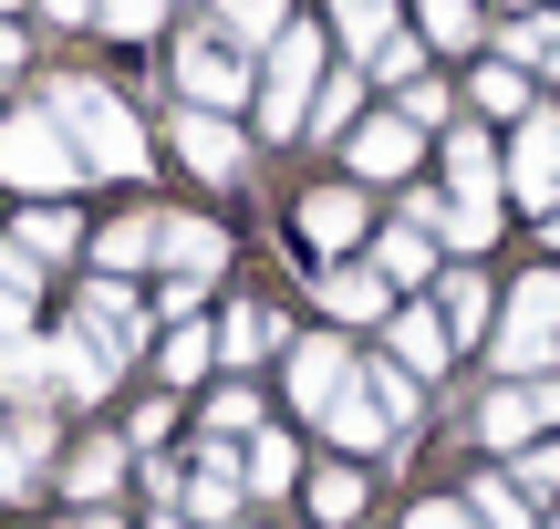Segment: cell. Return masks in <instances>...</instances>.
I'll list each match as a JSON object with an SVG mask.
<instances>
[{"instance_id": "44dd1931", "label": "cell", "mask_w": 560, "mask_h": 529, "mask_svg": "<svg viewBox=\"0 0 560 529\" xmlns=\"http://www.w3.org/2000/svg\"><path fill=\"white\" fill-rule=\"evenodd\" d=\"M62 489H73L83 509H104V498L125 489V436H83V447L62 457Z\"/></svg>"}, {"instance_id": "cb8c5ba5", "label": "cell", "mask_w": 560, "mask_h": 529, "mask_svg": "<svg viewBox=\"0 0 560 529\" xmlns=\"http://www.w3.org/2000/svg\"><path fill=\"white\" fill-rule=\"evenodd\" d=\"M342 125H363V62H332L312 94V115H301V136H342Z\"/></svg>"}, {"instance_id": "ee69618b", "label": "cell", "mask_w": 560, "mask_h": 529, "mask_svg": "<svg viewBox=\"0 0 560 529\" xmlns=\"http://www.w3.org/2000/svg\"><path fill=\"white\" fill-rule=\"evenodd\" d=\"M395 115L416 125V136H425V125H446V83H436V73H425V83H405V94H395Z\"/></svg>"}, {"instance_id": "d590c367", "label": "cell", "mask_w": 560, "mask_h": 529, "mask_svg": "<svg viewBox=\"0 0 560 529\" xmlns=\"http://www.w3.org/2000/svg\"><path fill=\"white\" fill-rule=\"evenodd\" d=\"M260 426H270V415H260V395H249V385H219V395H208V436H240V447H249Z\"/></svg>"}, {"instance_id": "c3c4849f", "label": "cell", "mask_w": 560, "mask_h": 529, "mask_svg": "<svg viewBox=\"0 0 560 529\" xmlns=\"http://www.w3.org/2000/svg\"><path fill=\"white\" fill-rule=\"evenodd\" d=\"M11 343H21V302L0 291V353H11Z\"/></svg>"}, {"instance_id": "bcb514c9", "label": "cell", "mask_w": 560, "mask_h": 529, "mask_svg": "<svg viewBox=\"0 0 560 529\" xmlns=\"http://www.w3.org/2000/svg\"><path fill=\"white\" fill-rule=\"evenodd\" d=\"M21 62H32V42H21V32H11V21H0V83H11V73H21Z\"/></svg>"}, {"instance_id": "681fc988", "label": "cell", "mask_w": 560, "mask_h": 529, "mask_svg": "<svg viewBox=\"0 0 560 529\" xmlns=\"http://www.w3.org/2000/svg\"><path fill=\"white\" fill-rule=\"evenodd\" d=\"M73 529H125V519H115V509H83V519H73Z\"/></svg>"}, {"instance_id": "816d5d0a", "label": "cell", "mask_w": 560, "mask_h": 529, "mask_svg": "<svg viewBox=\"0 0 560 529\" xmlns=\"http://www.w3.org/2000/svg\"><path fill=\"white\" fill-rule=\"evenodd\" d=\"M0 11H11V0H0Z\"/></svg>"}, {"instance_id": "83f0119b", "label": "cell", "mask_w": 560, "mask_h": 529, "mask_svg": "<svg viewBox=\"0 0 560 529\" xmlns=\"http://www.w3.org/2000/svg\"><path fill=\"white\" fill-rule=\"evenodd\" d=\"M280 32H291V0H219V42L240 52H270Z\"/></svg>"}, {"instance_id": "30bf717a", "label": "cell", "mask_w": 560, "mask_h": 529, "mask_svg": "<svg viewBox=\"0 0 560 529\" xmlns=\"http://www.w3.org/2000/svg\"><path fill=\"white\" fill-rule=\"evenodd\" d=\"M156 260H166V281L208 291V281L229 270V228H219V219H156Z\"/></svg>"}, {"instance_id": "8fae6325", "label": "cell", "mask_w": 560, "mask_h": 529, "mask_svg": "<svg viewBox=\"0 0 560 529\" xmlns=\"http://www.w3.org/2000/svg\"><path fill=\"white\" fill-rule=\"evenodd\" d=\"M322 311H332L342 332H353V322H395V291H384L374 260H332V270H322Z\"/></svg>"}, {"instance_id": "7dc6e473", "label": "cell", "mask_w": 560, "mask_h": 529, "mask_svg": "<svg viewBox=\"0 0 560 529\" xmlns=\"http://www.w3.org/2000/svg\"><path fill=\"white\" fill-rule=\"evenodd\" d=\"M42 11H52V21H94L104 0H42Z\"/></svg>"}, {"instance_id": "9a60e30c", "label": "cell", "mask_w": 560, "mask_h": 529, "mask_svg": "<svg viewBox=\"0 0 560 529\" xmlns=\"http://www.w3.org/2000/svg\"><path fill=\"white\" fill-rule=\"evenodd\" d=\"M384 332H395V364L416 374V385H436L446 353H457V343H446V322H436V302H395V322H384Z\"/></svg>"}, {"instance_id": "f35d334b", "label": "cell", "mask_w": 560, "mask_h": 529, "mask_svg": "<svg viewBox=\"0 0 560 529\" xmlns=\"http://www.w3.org/2000/svg\"><path fill=\"white\" fill-rule=\"evenodd\" d=\"M363 73H374V83H395V94H405V83H425V42H416V32L374 42V62H363Z\"/></svg>"}, {"instance_id": "52a82bcc", "label": "cell", "mask_w": 560, "mask_h": 529, "mask_svg": "<svg viewBox=\"0 0 560 529\" xmlns=\"http://www.w3.org/2000/svg\"><path fill=\"white\" fill-rule=\"evenodd\" d=\"M540 426H560V385H550V374H540V385H499L478 405V436H488V447H509V457L540 447Z\"/></svg>"}, {"instance_id": "836d02e7", "label": "cell", "mask_w": 560, "mask_h": 529, "mask_svg": "<svg viewBox=\"0 0 560 529\" xmlns=\"http://www.w3.org/2000/svg\"><path fill=\"white\" fill-rule=\"evenodd\" d=\"M322 436H332V447H384V436H395V426H384V415H374V395H342V405L332 415H322Z\"/></svg>"}, {"instance_id": "e575fe53", "label": "cell", "mask_w": 560, "mask_h": 529, "mask_svg": "<svg viewBox=\"0 0 560 529\" xmlns=\"http://www.w3.org/2000/svg\"><path fill=\"white\" fill-rule=\"evenodd\" d=\"M332 32L353 52H374V42H395V0H332Z\"/></svg>"}, {"instance_id": "b9f144b4", "label": "cell", "mask_w": 560, "mask_h": 529, "mask_svg": "<svg viewBox=\"0 0 560 529\" xmlns=\"http://www.w3.org/2000/svg\"><path fill=\"white\" fill-rule=\"evenodd\" d=\"M104 32H125V42H145V32H156V21H166V0H104Z\"/></svg>"}, {"instance_id": "f6af8a7d", "label": "cell", "mask_w": 560, "mask_h": 529, "mask_svg": "<svg viewBox=\"0 0 560 529\" xmlns=\"http://www.w3.org/2000/svg\"><path fill=\"white\" fill-rule=\"evenodd\" d=\"M405 529H478V509H467V498H416Z\"/></svg>"}, {"instance_id": "f546056e", "label": "cell", "mask_w": 560, "mask_h": 529, "mask_svg": "<svg viewBox=\"0 0 560 529\" xmlns=\"http://www.w3.org/2000/svg\"><path fill=\"white\" fill-rule=\"evenodd\" d=\"M156 260V219H115V228H94V270L104 281H125V270H145Z\"/></svg>"}, {"instance_id": "f907efd6", "label": "cell", "mask_w": 560, "mask_h": 529, "mask_svg": "<svg viewBox=\"0 0 560 529\" xmlns=\"http://www.w3.org/2000/svg\"><path fill=\"white\" fill-rule=\"evenodd\" d=\"M540 239H550V249H560V208H550V228H540Z\"/></svg>"}, {"instance_id": "9c48e42d", "label": "cell", "mask_w": 560, "mask_h": 529, "mask_svg": "<svg viewBox=\"0 0 560 529\" xmlns=\"http://www.w3.org/2000/svg\"><path fill=\"white\" fill-rule=\"evenodd\" d=\"M509 198L520 208H560V115H529L520 125V145H509Z\"/></svg>"}, {"instance_id": "ab89813d", "label": "cell", "mask_w": 560, "mask_h": 529, "mask_svg": "<svg viewBox=\"0 0 560 529\" xmlns=\"http://www.w3.org/2000/svg\"><path fill=\"white\" fill-rule=\"evenodd\" d=\"M509 489H520V498H560V436H550V447H520V457H509Z\"/></svg>"}, {"instance_id": "d4e9b609", "label": "cell", "mask_w": 560, "mask_h": 529, "mask_svg": "<svg viewBox=\"0 0 560 529\" xmlns=\"http://www.w3.org/2000/svg\"><path fill=\"white\" fill-rule=\"evenodd\" d=\"M291 343V322H280V311H260V302H240L219 322V364H260V353H280Z\"/></svg>"}, {"instance_id": "484cf974", "label": "cell", "mask_w": 560, "mask_h": 529, "mask_svg": "<svg viewBox=\"0 0 560 529\" xmlns=\"http://www.w3.org/2000/svg\"><path fill=\"white\" fill-rule=\"evenodd\" d=\"M208 364H219V332H208V322H166L156 332V374H166V385H198Z\"/></svg>"}, {"instance_id": "f5cc1de1", "label": "cell", "mask_w": 560, "mask_h": 529, "mask_svg": "<svg viewBox=\"0 0 560 529\" xmlns=\"http://www.w3.org/2000/svg\"><path fill=\"white\" fill-rule=\"evenodd\" d=\"M166 529H177V519H166Z\"/></svg>"}, {"instance_id": "74e56055", "label": "cell", "mask_w": 560, "mask_h": 529, "mask_svg": "<svg viewBox=\"0 0 560 529\" xmlns=\"http://www.w3.org/2000/svg\"><path fill=\"white\" fill-rule=\"evenodd\" d=\"M467 509H478V529H540V519H529V498L509 489V478H478V489H467Z\"/></svg>"}, {"instance_id": "4dcf8cb0", "label": "cell", "mask_w": 560, "mask_h": 529, "mask_svg": "<svg viewBox=\"0 0 560 529\" xmlns=\"http://www.w3.org/2000/svg\"><path fill=\"white\" fill-rule=\"evenodd\" d=\"M73 239H83V219L62 198H42L32 219H21V249H32V260H73Z\"/></svg>"}, {"instance_id": "2e32d148", "label": "cell", "mask_w": 560, "mask_h": 529, "mask_svg": "<svg viewBox=\"0 0 560 529\" xmlns=\"http://www.w3.org/2000/svg\"><path fill=\"white\" fill-rule=\"evenodd\" d=\"M374 270H384V291H425V281H436V228H425V219H395L374 239Z\"/></svg>"}, {"instance_id": "ffe728a7", "label": "cell", "mask_w": 560, "mask_h": 529, "mask_svg": "<svg viewBox=\"0 0 560 529\" xmlns=\"http://www.w3.org/2000/svg\"><path fill=\"white\" fill-rule=\"evenodd\" d=\"M436 322H446V343H478V332H499V302H488L478 270H446V281H436Z\"/></svg>"}, {"instance_id": "d6a6232c", "label": "cell", "mask_w": 560, "mask_h": 529, "mask_svg": "<svg viewBox=\"0 0 560 529\" xmlns=\"http://www.w3.org/2000/svg\"><path fill=\"white\" fill-rule=\"evenodd\" d=\"M312 519H322V529H342V519H363V478L342 468V457H332V468H312Z\"/></svg>"}, {"instance_id": "8d00e7d4", "label": "cell", "mask_w": 560, "mask_h": 529, "mask_svg": "<svg viewBox=\"0 0 560 529\" xmlns=\"http://www.w3.org/2000/svg\"><path fill=\"white\" fill-rule=\"evenodd\" d=\"M499 62H520V73H529V62H550V73H560V21H509V32H499Z\"/></svg>"}, {"instance_id": "8992f818", "label": "cell", "mask_w": 560, "mask_h": 529, "mask_svg": "<svg viewBox=\"0 0 560 529\" xmlns=\"http://www.w3.org/2000/svg\"><path fill=\"white\" fill-rule=\"evenodd\" d=\"M353 385H363V364L342 353V332H301V343H291V405L312 415V426H322Z\"/></svg>"}, {"instance_id": "5b68a950", "label": "cell", "mask_w": 560, "mask_h": 529, "mask_svg": "<svg viewBox=\"0 0 560 529\" xmlns=\"http://www.w3.org/2000/svg\"><path fill=\"white\" fill-rule=\"evenodd\" d=\"M166 73H177V104H198V115H240V104L260 94L249 52H240V42H219V32H187Z\"/></svg>"}, {"instance_id": "ba28073f", "label": "cell", "mask_w": 560, "mask_h": 529, "mask_svg": "<svg viewBox=\"0 0 560 529\" xmlns=\"http://www.w3.org/2000/svg\"><path fill=\"white\" fill-rule=\"evenodd\" d=\"M374 228V208H363V187H312L301 198V249H312L322 270L332 260H353V239Z\"/></svg>"}, {"instance_id": "1f68e13d", "label": "cell", "mask_w": 560, "mask_h": 529, "mask_svg": "<svg viewBox=\"0 0 560 529\" xmlns=\"http://www.w3.org/2000/svg\"><path fill=\"white\" fill-rule=\"evenodd\" d=\"M416 42L467 52V42H478V0H416Z\"/></svg>"}, {"instance_id": "7a4b0ae2", "label": "cell", "mask_w": 560, "mask_h": 529, "mask_svg": "<svg viewBox=\"0 0 560 529\" xmlns=\"http://www.w3.org/2000/svg\"><path fill=\"white\" fill-rule=\"evenodd\" d=\"M550 353H560V270H529V281L499 302V385H509V374L540 385Z\"/></svg>"}, {"instance_id": "ac0fdd59", "label": "cell", "mask_w": 560, "mask_h": 529, "mask_svg": "<svg viewBox=\"0 0 560 529\" xmlns=\"http://www.w3.org/2000/svg\"><path fill=\"white\" fill-rule=\"evenodd\" d=\"M446 187H457V198H509V156L478 136V125L446 136Z\"/></svg>"}, {"instance_id": "4316f807", "label": "cell", "mask_w": 560, "mask_h": 529, "mask_svg": "<svg viewBox=\"0 0 560 529\" xmlns=\"http://www.w3.org/2000/svg\"><path fill=\"white\" fill-rule=\"evenodd\" d=\"M363 395H374V415H384V426H416V415H425V395H416V374H405L395 364V353H374V364H363Z\"/></svg>"}, {"instance_id": "4fadbf2b", "label": "cell", "mask_w": 560, "mask_h": 529, "mask_svg": "<svg viewBox=\"0 0 560 529\" xmlns=\"http://www.w3.org/2000/svg\"><path fill=\"white\" fill-rule=\"evenodd\" d=\"M83 332H94V343L125 364V353L145 343V302H136L125 281H104V270H94V281H83Z\"/></svg>"}, {"instance_id": "5bb4252c", "label": "cell", "mask_w": 560, "mask_h": 529, "mask_svg": "<svg viewBox=\"0 0 560 529\" xmlns=\"http://www.w3.org/2000/svg\"><path fill=\"white\" fill-rule=\"evenodd\" d=\"M416 145H425V136H416L405 115H363V125H353V177H363V187L405 177V166H416Z\"/></svg>"}, {"instance_id": "60d3db41", "label": "cell", "mask_w": 560, "mask_h": 529, "mask_svg": "<svg viewBox=\"0 0 560 529\" xmlns=\"http://www.w3.org/2000/svg\"><path fill=\"white\" fill-rule=\"evenodd\" d=\"M478 104L488 115H529V73L520 62H478Z\"/></svg>"}, {"instance_id": "d6986e66", "label": "cell", "mask_w": 560, "mask_h": 529, "mask_svg": "<svg viewBox=\"0 0 560 529\" xmlns=\"http://www.w3.org/2000/svg\"><path fill=\"white\" fill-rule=\"evenodd\" d=\"M240 489L249 498H280V489H301V447H291V426H260L240 447Z\"/></svg>"}, {"instance_id": "603a6c76", "label": "cell", "mask_w": 560, "mask_h": 529, "mask_svg": "<svg viewBox=\"0 0 560 529\" xmlns=\"http://www.w3.org/2000/svg\"><path fill=\"white\" fill-rule=\"evenodd\" d=\"M0 395H11L21 415H42V405H52V343H32V332H21V343L0 353Z\"/></svg>"}, {"instance_id": "7c38bea8", "label": "cell", "mask_w": 560, "mask_h": 529, "mask_svg": "<svg viewBox=\"0 0 560 529\" xmlns=\"http://www.w3.org/2000/svg\"><path fill=\"white\" fill-rule=\"evenodd\" d=\"M177 156L187 166H198V177L208 187H229V177H240V125H229V115H198V104H177Z\"/></svg>"}, {"instance_id": "3957f363", "label": "cell", "mask_w": 560, "mask_h": 529, "mask_svg": "<svg viewBox=\"0 0 560 529\" xmlns=\"http://www.w3.org/2000/svg\"><path fill=\"white\" fill-rule=\"evenodd\" d=\"M322 73H332V62H322V32H312V21H291V32L260 52V136H301Z\"/></svg>"}, {"instance_id": "7bdbcfd3", "label": "cell", "mask_w": 560, "mask_h": 529, "mask_svg": "<svg viewBox=\"0 0 560 529\" xmlns=\"http://www.w3.org/2000/svg\"><path fill=\"white\" fill-rule=\"evenodd\" d=\"M0 291H11L21 311H32V291H42V260H32L21 239H0Z\"/></svg>"}, {"instance_id": "f1b7e54d", "label": "cell", "mask_w": 560, "mask_h": 529, "mask_svg": "<svg viewBox=\"0 0 560 529\" xmlns=\"http://www.w3.org/2000/svg\"><path fill=\"white\" fill-rule=\"evenodd\" d=\"M42 457H52V426H42V415H21L11 436H0V498H21V489H42Z\"/></svg>"}, {"instance_id": "e0dca14e", "label": "cell", "mask_w": 560, "mask_h": 529, "mask_svg": "<svg viewBox=\"0 0 560 529\" xmlns=\"http://www.w3.org/2000/svg\"><path fill=\"white\" fill-rule=\"evenodd\" d=\"M240 498H249V489H240V457H219V447H208L198 468H187L177 509H187V519H208V529H229V519H240Z\"/></svg>"}, {"instance_id": "277c9868", "label": "cell", "mask_w": 560, "mask_h": 529, "mask_svg": "<svg viewBox=\"0 0 560 529\" xmlns=\"http://www.w3.org/2000/svg\"><path fill=\"white\" fill-rule=\"evenodd\" d=\"M0 177L32 187V198H62V187L83 177V156H73V136H62L42 104H21V115H0Z\"/></svg>"}, {"instance_id": "6da1fadb", "label": "cell", "mask_w": 560, "mask_h": 529, "mask_svg": "<svg viewBox=\"0 0 560 529\" xmlns=\"http://www.w3.org/2000/svg\"><path fill=\"white\" fill-rule=\"evenodd\" d=\"M42 115L73 136V156L94 166V177H145V125L125 115L104 83H83V73H52V94H42Z\"/></svg>"}, {"instance_id": "7402d4cb", "label": "cell", "mask_w": 560, "mask_h": 529, "mask_svg": "<svg viewBox=\"0 0 560 529\" xmlns=\"http://www.w3.org/2000/svg\"><path fill=\"white\" fill-rule=\"evenodd\" d=\"M115 374H125V364H115V353H104V343H94L83 322H73V332L52 343V395H104Z\"/></svg>"}]
</instances>
